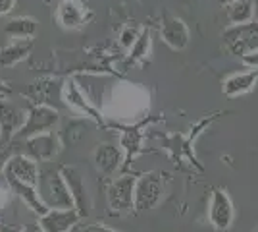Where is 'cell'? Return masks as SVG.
Returning a JSON list of instances; mask_svg holds the SVG:
<instances>
[{"mask_svg":"<svg viewBox=\"0 0 258 232\" xmlns=\"http://www.w3.org/2000/svg\"><path fill=\"white\" fill-rule=\"evenodd\" d=\"M149 47H151V33L149 31H143L139 35V39L135 41V44L131 47V60H141L145 58L149 53Z\"/></svg>","mask_w":258,"mask_h":232,"instance_id":"cell-10","label":"cell"},{"mask_svg":"<svg viewBox=\"0 0 258 232\" xmlns=\"http://www.w3.org/2000/svg\"><path fill=\"white\" fill-rule=\"evenodd\" d=\"M226 18L231 25L254 20V0H235L226 6Z\"/></svg>","mask_w":258,"mask_h":232,"instance_id":"cell-6","label":"cell"},{"mask_svg":"<svg viewBox=\"0 0 258 232\" xmlns=\"http://www.w3.org/2000/svg\"><path fill=\"white\" fill-rule=\"evenodd\" d=\"M139 31L135 29V27H125L123 31H121V35H119V43L123 44L125 49H131L133 44H135V41L139 39Z\"/></svg>","mask_w":258,"mask_h":232,"instance_id":"cell-11","label":"cell"},{"mask_svg":"<svg viewBox=\"0 0 258 232\" xmlns=\"http://www.w3.org/2000/svg\"><path fill=\"white\" fill-rule=\"evenodd\" d=\"M224 49L231 56L243 58L245 55L258 49V20L239 25H229L222 33Z\"/></svg>","mask_w":258,"mask_h":232,"instance_id":"cell-1","label":"cell"},{"mask_svg":"<svg viewBox=\"0 0 258 232\" xmlns=\"http://www.w3.org/2000/svg\"><path fill=\"white\" fill-rule=\"evenodd\" d=\"M31 51V41H25V43H18L14 47H8L0 53V64L4 66H10V64H16L18 60H22L23 56Z\"/></svg>","mask_w":258,"mask_h":232,"instance_id":"cell-9","label":"cell"},{"mask_svg":"<svg viewBox=\"0 0 258 232\" xmlns=\"http://www.w3.org/2000/svg\"><path fill=\"white\" fill-rule=\"evenodd\" d=\"M14 2H16V0H0V16L8 14V12L14 8Z\"/></svg>","mask_w":258,"mask_h":232,"instance_id":"cell-13","label":"cell"},{"mask_svg":"<svg viewBox=\"0 0 258 232\" xmlns=\"http://www.w3.org/2000/svg\"><path fill=\"white\" fill-rule=\"evenodd\" d=\"M258 81V70H248V72H237L224 79L222 91L226 97H241L250 93Z\"/></svg>","mask_w":258,"mask_h":232,"instance_id":"cell-4","label":"cell"},{"mask_svg":"<svg viewBox=\"0 0 258 232\" xmlns=\"http://www.w3.org/2000/svg\"><path fill=\"white\" fill-rule=\"evenodd\" d=\"M37 31V23L31 18H14L6 25V33L14 37H31Z\"/></svg>","mask_w":258,"mask_h":232,"instance_id":"cell-8","label":"cell"},{"mask_svg":"<svg viewBox=\"0 0 258 232\" xmlns=\"http://www.w3.org/2000/svg\"><path fill=\"white\" fill-rule=\"evenodd\" d=\"M58 20L64 27H79L83 23V6L77 0H64L58 8Z\"/></svg>","mask_w":258,"mask_h":232,"instance_id":"cell-7","label":"cell"},{"mask_svg":"<svg viewBox=\"0 0 258 232\" xmlns=\"http://www.w3.org/2000/svg\"><path fill=\"white\" fill-rule=\"evenodd\" d=\"M162 41L172 47L173 51H183L189 44V27L185 25L183 20L175 16H164L160 25Z\"/></svg>","mask_w":258,"mask_h":232,"instance_id":"cell-3","label":"cell"},{"mask_svg":"<svg viewBox=\"0 0 258 232\" xmlns=\"http://www.w3.org/2000/svg\"><path fill=\"white\" fill-rule=\"evenodd\" d=\"M254 20H258V0H254Z\"/></svg>","mask_w":258,"mask_h":232,"instance_id":"cell-15","label":"cell"},{"mask_svg":"<svg viewBox=\"0 0 258 232\" xmlns=\"http://www.w3.org/2000/svg\"><path fill=\"white\" fill-rule=\"evenodd\" d=\"M218 4H222V6H227V4H231V2H235V0H216Z\"/></svg>","mask_w":258,"mask_h":232,"instance_id":"cell-14","label":"cell"},{"mask_svg":"<svg viewBox=\"0 0 258 232\" xmlns=\"http://www.w3.org/2000/svg\"><path fill=\"white\" fill-rule=\"evenodd\" d=\"M0 89H2V81H0Z\"/></svg>","mask_w":258,"mask_h":232,"instance_id":"cell-16","label":"cell"},{"mask_svg":"<svg viewBox=\"0 0 258 232\" xmlns=\"http://www.w3.org/2000/svg\"><path fill=\"white\" fill-rule=\"evenodd\" d=\"M241 60H243L245 66L252 68V70H258V49L256 51H252V53H248V55H245Z\"/></svg>","mask_w":258,"mask_h":232,"instance_id":"cell-12","label":"cell"},{"mask_svg":"<svg viewBox=\"0 0 258 232\" xmlns=\"http://www.w3.org/2000/svg\"><path fill=\"white\" fill-rule=\"evenodd\" d=\"M235 219V209L233 203L227 196L226 190L216 188L210 196L208 203V221L216 230H229Z\"/></svg>","mask_w":258,"mask_h":232,"instance_id":"cell-2","label":"cell"},{"mask_svg":"<svg viewBox=\"0 0 258 232\" xmlns=\"http://www.w3.org/2000/svg\"><path fill=\"white\" fill-rule=\"evenodd\" d=\"M162 196V180L156 174H149L135 188V203L139 209H151Z\"/></svg>","mask_w":258,"mask_h":232,"instance_id":"cell-5","label":"cell"}]
</instances>
